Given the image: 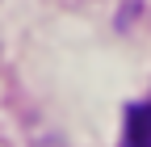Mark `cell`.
<instances>
[{"mask_svg":"<svg viewBox=\"0 0 151 147\" xmlns=\"http://www.w3.org/2000/svg\"><path fill=\"white\" fill-rule=\"evenodd\" d=\"M122 147H151V105H130Z\"/></svg>","mask_w":151,"mask_h":147,"instance_id":"1","label":"cell"}]
</instances>
